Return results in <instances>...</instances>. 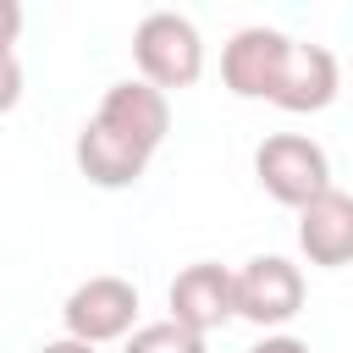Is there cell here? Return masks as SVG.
I'll list each match as a JSON object with an SVG mask.
<instances>
[{
  "label": "cell",
  "instance_id": "obj_9",
  "mask_svg": "<svg viewBox=\"0 0 353 353\" xmlns=\"http://www.w3.org/2000/svg\"><path fill=\"white\" fill-rule=\"evenodd\" d=\"M298 254L320 270L353 265V193L325 188L320 199L298 210Z\"/></svg>",
  "mask_w": 353,
  "mask_h": 353
},
{
  "label": "cell",
  "instance_id": "obj_2",
  "mask_svg": "<svg viewBox=\"0 0 353 353\" xmlns=\"http://www.w3.org/2000/svg\"><path fill=\"white\" fill-rule=\"evenodd\" d=\"M254 176L276 204L303 210L309 199H320L331 188V154L309 132H270L254 149Z\"/></svg>",
  "mask_w": 353,
  "mask_h": 353
},
{
  "label": "cell",
  "instance_id": "obj_4",
  "mask_svg": "<svg viewBox=\"0 0 353 353\" xmlns=\"http://www.w3.org/2000/svg\"><path fill=\"white\" fill-rule=\"evenodd\" d=\"M232 303L248 325H287L303 309V270L281 254H254L243 270H232Z\"/></svg>",
  "mask_w": 353,
  "mask_h": 353
},
{
  "label": "cell",
  "instance_id": "obj_15",
  "mask_svg": "<svg viewBox=\"0 0 353 353\" xmlns=\"http://www.w3.org/2000/svg\"><path fill=\"white\" fill-rule=\"evenodd\" d=\"M33 353H99V347H88V342H77V336H55V342H39Z\"/></svg>",
  "mask_w": 353,
  "mask_h": 353
},
{
  "label": "cell",
  "instance_id": "obj_12",
  "mask_svg": "<svg viewBox=\"0 0 353 353\" xmlns=\"http://www.w3.org/2000/svg\"><path fill=\"white\" fill-rule=\"evenodd\" d=\"M17 99H22V66H17V55H0V116Z\"/></svg>",
  "mask_w": 353,
  "mask_h": 353
},
{
  "label": "cell",
  "instance_id": "obj_13",
  "mask_svg": "<svg viewBox=\"0 0 353 353\" xmlns=\"http://www.w3.org/2000/svg\"><path fill=\"white\" fill-rule=\"evenodd\" d=\"M17 33H22V6L17 0H0V55H11Z\"/></svg>",
  "mask_w": 353,
  "mask_h": 353
},
{
  "label": "cell",
  "instance_id": "obj_14",
  "mask_svg": "<svg viewBox=\"0 0 353 353\" xmlns=\"http://www.w3.org/2000/svg\"><path fill=\"white\" fill-rule=\"evenodd\" d=\"M248 353H314L303 336H287V331H276V336H265V342H254Z\"/></svg>",
  "mask_w": 353,
  "mask_h": 353
},
{
  "label": "cell",
  "instance_id": "obj_11",
  "mask_svg": "<svg viewBox=\"0 0 353 353\" xmlns=\"http://www.w3.org/2000/svg\"><path fill=\"white\" fill-rule=\"evenodd\" d=\"M121 353H204V336L182 331L176 320H154V325H138Z\"/></svg>",
  "mask_w": 353,
  "mask_h": 353
},
{
  "label": "cell",
  "instance_id": "obj_10",
  "mask_svg": "<svg viewBox=\"0 0 353 353\" xmlns=\"http://www.w3.org/2000/svg\"><path fill=\"white\" fill-rule=\"evenodd\" d=\"M72 160H77V171L94 182V188H132L143 171H149V160L138 154V149H127L121 138H110L105 127H94V121H83V132H77V143H72Z\"/></svg>",
  "mask_w": 353,
  "mask_h": 353
},
{
  "label": "cell",
  "instance_id": "obj_6",
  "mask_svg": "<svg viewBox=\"0 0 353 353\" xmlns=\"http://www.w3.org/2000/svg\"><path fill=\"white\" fill-rule=\"evenodd\" d=\"M287 50H292V39L281 28H237L221 50V83L237 99H270Z\"/></svg>",
  "mask_w": 353,
  "mask_h": 353
},
{
  "label": "cell",
  "instance_id": "obj_7",
  "mask_svg": "<svg viewBox=\"0 0 353 353\" xmlns=\"http://www.w3.org/2000/svg\"><path fill=\"white\" fill-rule=\"evenodd\" d=\"M171 320L193 336H210L221 331L226 320H237V303H232V270L215 265V259H199L188 270H176L171 281Z\"/></svg>",
  "mask_w": 353,
  "mask_h": 353
},
{
  "label": "cell",
  "instance_id": "obj_3",
  "mask_svg": "<svg viewBox=\"0 0 353 353\" xmlns=\"http://www.w3.org/2000/svg\"><path fill=\"white\" fill-rule=\"evenodd\" d=\"M61 320H66V336H77L88 347L121 342L138 331V287L127 276H88L66 292Z\"/></svg>",
  "mask_w": 353,
  "mask_h": 353
},
{
  "label": "cell",
  "instance_id": "obj_1",
  "mask_svg": "<svg viewBox=\"0 0 353 353\" xmlns=\"http://www.w3.org/2000/svg\"><path fill=\"white\" fill-rule=\"evenodd\" d=\"M132 61H138V83L160 94L193 88L204 77V39L182 11H149L132 28Z\"/></svg>",
  "mask_w": 353,
  "mask_h": 353
},
{
  "label": "cell",
  "instance_id": "obj_8",
  "mask_svg": "<svg viewBox=\"0 0 353 353\" xmlns=\"http://www.w3.org/2000/svg\"><path fill=\"white\" fill-rule=\"evenodd\" d=\"M336 88H342L336 55H331L325 44H298V39H292L270 105H281L287 116H314V110H325V105L336 99Z\"/></svg>",
  "mask_w": 353,
  "mask_h": 353
},
{
  "label": "cell",
  "instance_id": "obj_5",
  "mask_svg": "<svg viewBox=\"0 0 353 353\" xmlns=\"http://www.w3.org/2000/svg\"><path fill=\"white\" fill-rule=\"evenodd\" d=\"M88 121L105 127L110 138H121L127 149H138L143 160H154V149H160L165 132H171V99H165L160 88L127 77V83H110V88H105V99H99V110H94Z\"/></svg>",
  "mask_w": 353,
  "mask_h": 353
}]
</instances>
